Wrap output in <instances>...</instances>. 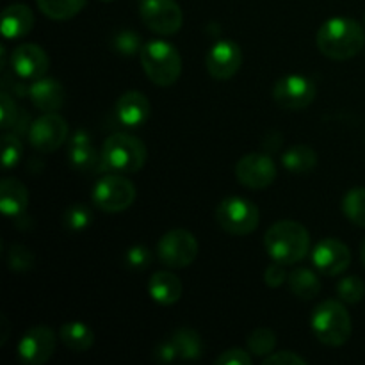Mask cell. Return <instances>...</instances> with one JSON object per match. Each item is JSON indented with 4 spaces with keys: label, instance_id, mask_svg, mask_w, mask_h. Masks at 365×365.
I'll list each match as a JSON object with an SVG mask.
<instances>
[{
    "label": "cell",
    "instance_id": "cell-1",
    "mask_svg": "<svg viewBox=\"0 0 365 365\" xmlns=\"http://www.w3.org/2000/svg\"><path fill=\"white\" fill-rule=\"evenodd\" d=\"M316 43L328 59L348 61L364 48L365 31L353 18L334 16L321 25Z\"/></svg>",
    "mask_w": 365,
    "mask_h": 365
},
{
    "label": "cell",
    "instance_id": "cell-2",
    "mask_svg": "<svg viewBox=\"0 0 365 365\" xmlns=\"http://www.w3.org/2000/svg\"><path fill=\"white\" fill-rule=\"evenodd\" d=\"M264 246H266L267 255L274 262L292 266L305 259L307 253L310 252L309 230L298 221H277L273 227L267 228Z\"/></svg>",
    "mask_w": 365,
    "mask_h": 365
},
{
    "label": "cell",
    "instance_id": "cell-3",
    "mask_svg": "<svg viewBox=\"0 0 365 365\" xmlns=\"http://www.w3.org/2000/svg\"><path fill=\"white\" fill-rule=\"evenodd\" d=\"M146 163V145L130 134H113L102 146V173H138Z\"/></svg>",
    "mask_w": 365,
    "mask_h": 365
},
{
    "label": "cell",
    "instance_id": "cell-4",
    "mask_svg": "<svg viewBox=\"0 0 365 365\" xmlns=\"http://www.w3.org/2000/svg\"><path fill=\"white\" fill-rule=\"evenodd\" d=\"M310 328L321 344L339 348L351 337V316L341 302L327 299L314 309Z\"/></svg>",
    "mask_w": 365,
    "mask_h": 365
},
{
    "label": "cell",
    "instance_id": "cell-5",
    "mask_svg": "<svg viewBox=\"0 0 365 365\" xmlns=\"http://www.w3.org/2000/svg\"><path fill=\"white\" fill-rule=\"evenodd\" d=\"M139 57H141L143 70L153 84L168 88L180 78L182 57L171 43L164 39L145 43Z\"/></svg>",
    "mask_w": 365,
    "mask_h": 365
},
{
    "label": "cell",
    "instance_id": "cell-6",
    "mask_svg": "<svg viewBox=\"0 0 365 365\" xmlns=\"http://www.w3.org/2000/svg\"><path fill=\"white\" fill-rule=\"evenodd\" d=\"M216 221L227 234L250 235L259 227V207L241 196H228L216 207Z\"/></svg>",
    "mask_w": 365,
    "mask_h": 365
},
{
    "label": "cell",
    "instance_id": "cell-7",
    "mask_svg": "<svg viewBox=\"0 0 365 365\" xmlns=\"http://www.w3.org/2000/svg\"><path fill=\"white\" fill-rule=\"evenodd\" d=\"M198 241L185 228H175L166 232L157 242V257L171 269H184L191 266L198 257Z\"/></svg>",
    "mask_w": 365,
    "mask_h": 365
},
{
    "label": "cell",
    "instance_id": "cell-8",
    "mask_svg": "<svg viewBox=\"0 0 365 365\" xmlns=\"http://www.w3.org/2000/svg\"><path fill=\"white\" fill-rule=\"evenodd\" d=\"M135 185L121 175L109 173L96 182L93 189V203L103 212H123L134 203Z\"/></svg>",
    "mask_w": 365,
    "mask_h": 365
},
{
    "label": "cell",
    "instance_id": "cell-9",
    "mask_svg": "<svg viewBox=\"0 0 365 365\" xmlns=\"http://www.w3.org/2000/svg\"><path fill=\"white\" fill-rule=\"evenodd\" d=\"M139 16L150 31L159 36L177 34L184 24V13L177 0H141Z\"/></svg>",
    "mask_w": 365,
    "mask_h": 365
},
{
    "label": "cell",
    "instance_id": "cell-10",
    "mask_svg": "<svg viewBox=\"0 0 365 365\" xmlns=\"http://www.w3.org/2000/svg\"><path fill=\"white\" fill-rule=\"evenodd\" d=\"M273 98L282 109H307L316 100V84L305 75H285L274 82Z\"/></svg>",
    "mask_w": 365,
    "mask_h": 365
},
{
    "label": "cell",
    "instance_id": "cell-11",
    "mask_svg": "<svg viewBox=\"0 0 365 365\" xmlns=\"http://www.w3.org/2000/svg\"><path fill=\"white\" fill-rule=\"evenodd\" d=\"M70 127L57 113H45L29 128V141L32 148L41 153H52L66 143Z\"/></svg>",
    "mask_w": 365,
    "mask_h": 365
},
{
    "label": "cell",
    "instance_id": "cell-12",
    "mask_svg": "<svg viewBox=\"0 0 365 365\" xmlns=\"http://www.w3.org/2000/svg\"><path fill=\"white\" fill-rule=\"evenodd\" d=\"M235 177L239 184L248 189H266L277 180L274 160L266 153H248L235 164Z\"/></svg>",
    "mask_w": 365,
    "mask_h": 365
},
{
    "label": "cell",
    "instance_id": "cell-13",
    "mask_svg": "<svg viewBox=\"0 0 365 365\" xmlns=\"http://www.w3.org/2000/svg\"><path fill=\"white\" fill-rule=\"evenodd\" d=\"M207 71L216 81H228L242 66V50L230 39H220L209 48L205 57Z\"/></svg>",
    "mask_w": 365,
    "mask_h": 365
},
{
    "label": "cell",
    "instance_id": "cell-14",
    "mask_svg": "<svg viewBox=\"0 0 365 365\" xmlns=\"http://www.w3.org/2000/svg\"><path fill=\"white\" fill-rule=\"evenodd\" d=\"M11 70L20 81H38L45 77L50 68V59L45 50L34 43L18 45L11 52Z\"/></svg>",
    "mask_w": 365,
    "mask_h": 365
},
{
    "label": "cell",
    "instance_id": "cell-15",
    "mask_svg": "<svg viewBox=\"0 0 365 365\" xmlns=\"http://www.w3.org/2000/svg\"><path fill=\"white\" fill-rule=\"evenodd\" d=\"M312 264L319 273L327 277H339L351 264V252L348 245L334 237L317 242L312 250Z\"/></svg>",
    "mask_w": 365,
    "mask_h": 365
},
{
    "label": "cell",
    "instance_id": "cell-16",
    "mask_svg": "<svg viewBox=\"0 0 365 365\" xmlns=\"http://www.w3.org/2000/svg\"><path fill=\"white\" fill-rule=\"evenodd\" d=\"M57 337L52 328L34 327L24 334L18 344V355L29 365H43L52 359Z\"/></svg>",
    "mask_w": 365,
    "mask_h": 365
},
{
    "label": "cell",
    "instance_id": "cell-17",
    "mask_svg": "<svg viewBox=\"0 0 365 365\" xmlns=\"http://www.w3.org/2000/svg\"><path fill=\"white\" fill-rule=\"evenodd\" d=\"M27 95L32 106L43 113H57L66 100V91H64L63 84L52 77H41L38 81H32L27 89Z\"/></svg>",
    "mask_w": 365,
    "mask_h": 365
},
{
    "label": "cell",
    "instance_id": "cell-18",
    "mask_svg": "<svg viewBox=\"0 0 365 365\" xmlns=\"http://www.w3.org/2000/svg\"><path fill=\"white\" fill-rule=\"evenodd\" d=\"M148 98L141 91H127L118 98L114 113H116L118 121L125 127H139L145 125L150 118Z\"/></svg>",
    "mask_w": 365,
    "mask_h": 365
},
{
    "label": "cell",
    "instance_id": "cell-19",
    "mask_svg": "<svg viewBox=\"0 0 365 365\" xmlns=\"http://www.w3.org/2000/svg\"><path fill=\"white\" fill-rule=\"evenodd\" d=\"M34 27V13L25 4H11L2 11L0 31L6 39L25 38Z\"/></svg>",
    "mask_w": 365,
    "mask_h": 365
},
{
    "label": "cell",
    "instance_id": "cell-20",
    "mask_svg": "<svg viewBox=\"0 0 365 365\" xmlns=\"http://www.w3.org/2000/svg\"><path fill=\"white\" fill-rule=\"evenodd\" d=\"M182 285L180 278L171 271H157L148 280V294L155 303L163 307L175 305L182 298Z\"/></svg>",
    "mask_w": 365,
    "mask_h": 365
},
{
    "label": "cell",
    "instance_id": "cell-21",
    "mask_svg": "<svg viewBox=\"0 0 365 365\" xmlns=\"http://www.w3.org/2000/svg\"><path fill=\"white\" fill-rule=\"evenodd\" d=\"M29 205V191L24 182L6 177L0 184V210L4 216H20Z\"/></svg>",
    "mask_w": 365,
    "mask_h": 365
},
{
    "label": "cell",
    "instance_id": "cell-22",
    "mask_svg": "<svg viewBox=\"0 0 365 365\" xmlns=\"http://www.w3.org/2000/svg\"><path fill=\"white\" fill-rule=\"evenodd\" d=\"M59 339L70 351L84 353L95 344V334L88 324L81 321H70L64 323L59 330Z\"/></svg>",
    "mask_w": 365,
    "mask_h": 365
},
{
    "label": "cell",
    "instance_id": "cell-23",
    "mask_svg": "<svg viewBox=\"0 0 365 365\" xmlns=\"http://www.w3.org/2000/svg\"><path fill=\"white\" fill-rule=\"evenodd\" d=\"M287 284L291 287L292 294L299 299H314L321 292V280L312 269L309 267H296L287 278Z\"/></svg>",
    "mask_w": 365,
    "mask_h": 365
},
{
    "label": "cell",
    "instance_id": "cell-24",
    "mask_svg": "<svg viewBox=\"0 0 365 365\" xmlns=\"http://www.w3.org/2000/svg\"><path fill=\"white\" fill-rule=\"evenodd\" d=\"M282 164L292 173H309L317 166V153L307 145L291 146L282 155Z\"/></svg>",
    "mask_w": 365,
    "mask_h": 365
},
{
    "label": "cell",
    "instance_id": "cell-25",
    "mask_svg": "<svg viewBox=\"0 0 365 365\" xmlns=\"http://www.w3.org/2000/svg\"><path fill=\"white\" fill-rule=\"evenodd\" d=\"M170 339L171 342H173L178 359L196 360L202 356L203 353L202 337H200L198 331H195L192 328H178Z\"/></svg>",
    "mask_w": 365,
    "mask_h": 365
},
{
    "label": "cell",
    "instance_id": "cell-26",
    "mask_svg": "<svg viewBox=\"0 0 365 365\" xmlns=\"http://www.w3.org/2000/svg\"><path fill=\"white\" fill-rule=\"evenodd\" d=\"M88 0H36L39 11L50 20H71L84 9Z\"/></svg>",
    "mask_w": 365,
    "mask_h": 365
},
{
    "label": "cell",
    "instance_id": "cell-27",
    "mask_svg": "<svg viewBox=\"0 0 365 365\" xmlns=\"http://www.w3.org/2000/svg\"><path fill=\"white\" fill-rule=\"evenodd\" d=\"M68 160L70 166L78 171H100L102 170V152L89 145L68 146Z\"/></svg>",
    "mask_w": 365,
    "mask_h": 365
},
{
    "label": "cell",
    "instance_id": "cell-28",
    "mask_svg": "<svg viewBox=\"0 0 365 365\" xmlns=\"http://www.w3.org/2000/svg\"><path fill=\"white\" fill-rule=\"evenodd\" d=\"M342 212L356 227L365 228V187H353L342 198Z\"/></svg>",
    "mask_w": 365,
    "mask_h": 365
},
{
    "label": "cell",
    "instance_id": "cell-29",
    "mask_svg": "<svg viewBox=\"0 0 365 365\" xmlns=\"http://www.w3.org/2000/svg\"><path fill=\"white\" fill-rule=\"evenodd\" d=\"M246 344H248L250 353L257 356H269L271 353L277 348V335L274 331H271L269 328H257L246 339Z\"/></svg>",
    "mask_w": 365,
    "mask_h": 365
},
{
    "label": "cell",
    "instance_id": "cell-30",
    "mask_svg": "<svg viewBox=\"0 0 365 365\" xmlns=\"http://www.w3.org/2000/svg\"><path fill=\"white\" fill-rule=\"evenodd\" d=\"M110 45H113L114 52L123 57H132L135 53H141L143 46H145L143 45L141 36L135 31H130V29H125V31H120L118 34H114Z\"/></svg>",
    "mask_w": 365,
    "mask_h": 365
},
{
    "label": "cell",
    "instance_id": "cell-31",
    "mask_svg": "<svg viewBox=\"0 0 365 365\" xmlns=\"http://www.w3.org/2000/svg\"><path fill=\"white\" fill-rule=\"evenodd\" d=\"M337 296L348 305L362 302L365 296V284L359 277H346L337 284Z\"/></svg>",
    "mask_w": 365,
    "mask_h": 365
},
{
    "label": "cell",
    "instance_id": "cell-32",
    "mask_svg": "<svg viewBox=\"0 0 365 365\" xmlns=\"http://www.w3.org/2000/svg\"><path fill=\"white\" fill-rule=\"evenodd\" d=\"M7 264L14 273H25L34 267V255L24 245H11L7 250Z\"/></svg>",
    "mask_w": 365,
    "mask_h": 365
},
{
    "label": "cell",
    "instance_id": "cell-33",
    "mask_svg": "<svg viewBox=\"0 0 365 365\" xmlns=\"http://www.w3.org/2000/svg\"><path fill=\"white\" fill-rule=\"evenodd\" d=\"M24 153V145H21L20 138L14 134H4L2 135V166L4 170H11L16 166Z\"/></svg>",
    "mask_w": 365,
    "mask_h": 365
},
{
    "label": "cell",
    "instance_id": "cell-34",
    "mask_svg": "<svg viewBox=\"0 0 365 365\" xmlns=\"http://www.w3.org/2000/svg\"><path fill=\"white\" fill-rule=\"evenodd\" d=\"M93 223V212L86 205H71L64 212V227L70 230H84Z\"/></svg>",
    "mask_w": 365,
    "mask_h": 365
},
{
    "label": "cell",
    "instance_id": "cell-35",
    "mask_svg": "<svg viewBox=\"0 0 365 365\" xmlns=\"http://www.w3.org/2000/svg\"><path fill=\"white\" fill-rule=\"evenodd\" d=\"M125 262L130 269L135 271H145L152 266L153 262V255L146 246L138 245V246H132L130 250H127L125 253Z\"/></svg>",
    "mask_w": 365,
    "mask_h": 365
},
{
    "label": "cell",
    "instance_id": "cell-36",
    "mask_svg": "<svg viewBox=\"0 0 365 365\" xmlns=\"http://www.w3.org/2000/svg\"><path fill=\"white\" fill-rule=\"evenodd\" d=\"M18 121V109L14 100L7 91L0 93V127L2 130L14 127Z\"/></svg>",
    "mask_w": 365,
    "mask_h": 365
},
{
    "label": "cell",
    "instance_id": "cell-37",
    "mask_svg": "<svg viewBox=\"0 0 365 365\" xmlns=\"http://www.w3.org/2000/svg\"><path fill=\"white\" fill-rule=\"evenodd\" d=\"M216 365H252L253 359L248 351L239 348L227 349V351L221 353L216 360H214Z\"/></svg>",
    "mask_w": 365,
    "mask_h": 365
},
{
    "label": "cell",
    "instance_id": "cell-38",
    "mask_svg": "<svg viewBox=\"0 0 365 365\" xmlns=\"http://www.w3.org/2000/svg\"><path fill=\"white\" fill-rule=\"evenodd\" d=\"M287 278H289V274H287V271H285L284 264L274 262V260H273V264H269V266H267L266 273H264L266 285L267 287H273V289L284 285L285 282H287Z\"/></svg>",
    "mask_w": 365,
    "mask_h": 365
},
{
    "label": "cell",
    "instance_id": "cell-39",
    "mask_svg": "<svg viewBox=\"0 0 365 365\" xmlns=\"http://www.w3.org/2000/svg\"><path fill=\"white\" fill-rule=\"evenodd\" d=\"M264 365H307V362L303 356L296 355L294 351H277L271 353L269 356L264 359Z\"/></svg>",
    "mask_w": 365,
    "mask_h": 365
},
{
    "label": "cell",
    "instance_id": "cell-40",
    "mask_svg": "<svg viewBox=\"0 0 365 365\" xmlns=\"http://www.w3.org/2000/svg\"><path fill=\"white\" fill-rule=\"evenodd\" d=\"M155 356L160 360V362H171V360H177V351H175V346L171 342V339L168 341H163L155 349Z\"/></svg>",
    "mask_w": 365,
    "mask_h": 365
},
{
    "label": "cell",
    "instance_id": "cell-41",
    "mask_svg": "<svg viewBox=\"0 0 365 365\" xmlns=\"http://www.w3.org/2000/svg\"><path fill=\"white\" fill-rule=\"evenodd\" d=\"M91 141V135L86 130H77L71 134V138H68V146H81V145H89Z\"/></svg>",
    "mask_w": 365,
    "mask_h": 365
},
{
    "label": "cell",
    "instance_id": "cell-42",
    "mask_svg": "<svg viewBox=\"0 0 365 365\" xmlns=\"http://www.w3.org/2000/svg\"><path fill=\"white\" fill-rule=\"evenodd\" d=\"M360 259H362V262H364V266H365V239H364L362 246H360Z\"/></svg>",
    "mask_w": 365,
    "mask_h": 365
},
{
    "label": "cell",
    "instance_id": "cell-43",
    "mask_svg": "<svg viewBox=\"0 0 365 365\" xmlns=\"http://www.w3.org/2000/svg\"><path fill=\"white\" fill-rule=\"evenodd\" d=\"M100 2H113V0H100Z\"/></svg>",
    "mask_w": 365,
    "mask_h": 365
},
{
    "label": "cell",
    "instance_id": "cell-44",
    "mask_svg": "<svg viewBox=\"0 0 365 365\" xmlns=\"http://www.w3.org/2000/svg\"><path fill=\"white\" fill-rule=\"evenodd\" d=\"M364 21H365V14H364Z\"/></svg>",
    "mask_w": 365,
    "mask_h": 365
}]
</instances>
